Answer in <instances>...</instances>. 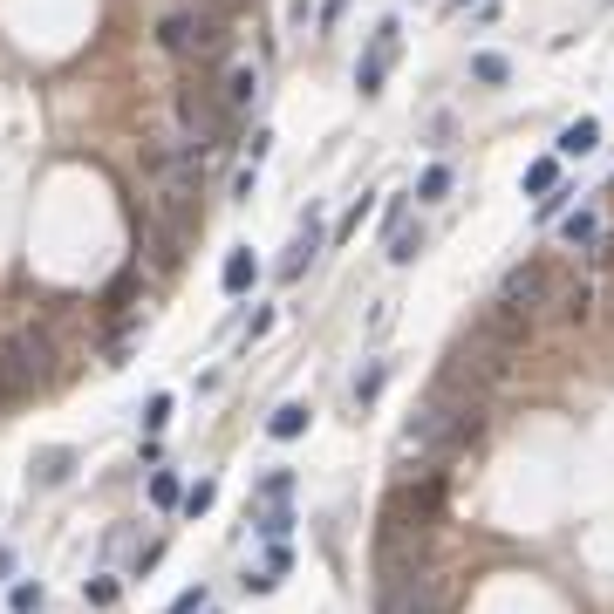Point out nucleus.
Wrapping results in <instances>:
<instances>
[{"instance_id":"nucleus-28","label":"nucleus","mask_w":614,"mask_h":614,"mask_svg":"<svg viewBox=\"0 0 614 614\" xmlns=\"http://www.w3.org/2000/svg\"><path fill=\"white\" fill-rule=\"evenodd\" d=\"M171 614H205V587H185V594L171 601Z\"/></svg>"},{"instance_id":"nucleus-9","label":"nucleus","mask_w":614,"mask_h":614,"mask_svg":"<svg viewBox=\"0 0 614 614\" xmlns=\"http://www.w3.org/2000/svg\"><path fill=\"white\" fill-rule=\"evenodd\" d=\"M253 96H260V69H253V62H232L226 82H219V103H226L232 116H246V110H253Z\"/></svg>"},{"instance_id":"nucleus-15","label":"nucleus","mask_w":614,"mask_h":614,"mask_svg":"<svg viewBox=\"0 0 614 614\" xmlns=\"http://www.w3.org/2000/svg\"><path fill=\"white\" fill-rule=\"evenodd\" d=\"M267 430H273V437H280V444H294V437H301V430H307V403H280V410H273V417H267Z\"/></svg>"},{"instance_id":"nucleus-19","label":"nucleus","mask_w":614,"mask_h":614,"mask_svg":"<svg viewBox=\"0 0 614 614\" xmlns=\"http://www.w3.org/2000/svg\"><path fill=\"white\" fill-rule=\"evenodd\" d=\"M560 185V157H533L526 164V192H553Z\"/></svg>"},{"instance_id":"nucleus-8","label":"nucleus","mask_w":614,"mask_h":614,"mask_svg":"<svg viewBox=\"0 0 614 614\" xmlns=\"http://www.w3.org/2000/svg\"><path fill=\"white\" fill-rule=\"evenodd\" d=\"M185 246H192V239H178V232L164 226L157 212H144V219H137V253L151 260V273H178V260H185Z\"/></svg>"},{"instance_id":"nucleus-32","label":"nucleus","mask_w":614,"mask_h":614,"mask_svg":"<svg viewBox=\"0 0 614 614\" xmlns=\"http://www.w3.org/2000/svg\"><path fill=\"white\" fill-rule=\"evenodd\" d=\"M464 7H471V0H464Z\"/></svg>"},{"instance_id":"nucleus-5","label":"nucleus","mask_w":614,"mask_h":614,"mask_svg":"<svg viewBox=\"0 0 614 614\" xmlns=\"http://www.w3.org/2000/svg\"><path fill=\"white\" fill-rule=\"evenodd\" d=\"M437 383H458V389H471V396H492L499 383H512V355L492 348V342H464Z\"/></svg>"},{"instance_id":"nucleus-14","label":"nucleus","mask_w":614,"mask_h":614,"mask_svg":"<svg viewBox=\"0 0 614 614\" xmlns=\"http://www.w3.org/2000/svg\"><path fill=\"white\" fill-rule=\"evenodd\" d=\"M594 144H601V116H580V123L560 130V157H587Z\"/></svg>"},{"instance_id":"nucleus-26","label":"nucleus","mask_w":614,"mask_h":614,"mask_svg":"<svg viewBox=\"0 0 614 614\" xmlns=\"http://www.w3.org/2000/svg\"><path fill=\"white\" fill-rule=\"evenodd\" d=\"M82 594H89V601H96V608H116V594H123V587H116V580L103 574V580H89V587H82Z\"/></svg>"},{"instance_id":"nucleus-12","label":"nucleus","mask_w":614,"mask_h":614,"mask_svg":"<svg viewBox=\"0 0 614 614\" xmlns=\"http://www.w3.org/2000/svg\"><path fill=\"white\" fill-rule=\"evenodd\" d=\"M560 239H567V246H574V253H594V246H601V239H608V226H601V212H594V205H580L574 219H567V226H560Z\"/></svg>"},{"instance_id":"nucleus-16","label":"nucleus","mask_w":614,"mask_h":614,"mask_svg":"<svg viewBox=\"0 0 614 614\" xmlns=\"http://www.w3.org/2000/svg\"><path fill=\"white\" fill-rule=\"evenodd\" d=\"M137 294H144V267H130V273H123L110 294H103V307H110V314H130V301H137Z\"/></svg>"},{"instance_id":"nucleus-20","label":"nucleus","mask_w":614,"mask_h":614,"mask_svg":"<svg viewBox=\"0 0 614 614\" xmlns=\"http://www.w3.org/2000/svg\"><path fill=\"white\" fill-rule=\"evenodd\" d=\"M314 246H321V226H307V232H301V246H294V253H287V260H280V273H287V280H294V273H301L307 260H314Z\"/></svg>"},{"instance_id":"nucleus-30","label":"nucleus","mask_w":614,"mask_h":614,"mask_svg":"<svg viewBox=\"0 0 614 614\" xmlns=\"http://www.w3.org/2000/svg\"><path fill=\"white\" fill-rule=\"evenodd\" d=\"M287 526H294V519H287V512H280V505H273L267 519H260V533H267V539H287Z\"/></svg>"},{"instance_id":"nucleus-11","label":"nucleus","mask_w":614,"mask_h":614,"mask_svg":"<svg viewBox=\"0 0 614 614\" xmlns=\"http://www.w3.org/2000/svg\"><path fill=\"white\" fill-rule=\"evenodd\" d=\"M389 62H396V21H389L383 35H376V48H369V62H362V96H376V89H383V76H389Z\"/></svg>"},{"instance_id":"nucleus-13","label":"nucleus","mask_w":614,"mask_h":614,"mask_svg":"<svg viewBox=\"0 0 614 614\" xmlns=\"http://www.w3.org/2000/svg\"><path fill=\"white\" fill-rule=\"evenodd\" d=\"M253 280H260V260H253V246H232L226 267H219V287H226V294H246Z\"/></svg>"},{"instance_id":"nucleus-18","label":"nucleus","mask_w":614,"mask_h":614,"mask_svg":"<svg viewBox=\"0 0 614 614\" xmlns=\"http://www.w3.org/2000/svg\"><path fill=\"white\" fill-rule=\"evenodd\" d=\"M7 608H14V614H41V608H48V594H41V580H14V594H7Z\"/></svg>"},{"instance_id":"nucleus-2","label":"nucleus","mask_w":614,"mask_h":614,"mask_svg":"<svg viewBox=\"0 0 614 614\" xmlns=\"http://www.w3.org/2000/svg\"><path fill=\"white\" fill-rule=\"evenodd\" d=\"M55 342L48 328H0V410H21L35 403L41 389L55 383Z\"/></svg>"},{"instance_id":"nucleus-29","label":"nucleus","mask_w":614,"mask_h":614,"mask_svg":"<svg viewBox=\"0 0 614 614\" xmlns=\"http://www.w3.org/2000/svg\"><path fill=\"white\" fill-rule=\"evenodd\" d=\"M376 389H383V362H376V369H362V376H355V396H362V403H369V396H376Z\"/></svg>"},{"instance_id":"nucleus-21","label":"nucleus","mask_w":614,"mask_h":614,"mask_svg":"<svg viewBox=\"0 0 614 614\" xmlns=\"http://www.w3.org/2000/svg\"><path fill=\"white\" fill-rule=\"evenodd\" d=\"M35 478H41V485H62V478H69V451H41Z\"/></svg>"},{"instance_id":"nucleus-10","label":"nucleus","mask_w":614,"mask_h":614,"mask_svg":"<svg viewBox=\"0 0 614 614\" xmlns=\"http://www.w3.org/2000/svg\"><path fill=\"white\" fill-rule=\"evenodd\" d=\"M553 314H560L567 328H587V321H594V287H587V280H560V294H553Z\"/></svg>"},{"instance_id":"nucleus-24","label":"nucleus","mask_w":614,"mask_h":614,"mask_svg":"<svg viewBox=\"0 0 614 614\" xmlns=\"http://www.w3.org/2000/svg\"><path fill=\"white\" fill-rule=\"evenodd\" d=\"M417 246H423V232H396V239H389V260H396V267H410V260H417Z\"/></svg>"},{"instance_id":"nucleus-31","label":"nucleus","mask_w":614,"mask_h":614,"mask_svg":"<svg viewBox=\"0 0 614 614\" xmlns=\"http://www.w3.org/2000/svg\"><path fill=\"white\" fill-rule=\"evenodd\" d=\"M260 492H267V499L280 505V499H287V492H294V478H287V471H273V478H267V485H260Z\"/></svg>"},{"instance_id":"nucleus-3","label":"nucleus","mask_w":614,"mask_h":614,"mask_svg":"<svg viewBox=\"0 0 614 614\" xmlns=\"http://www.w3.org/2000/svg\"><path fill=\"white\" fill-rule=\"evenodd\" d=\"M157 48L178 55V62L212 69V62H226V55H232V28L219 21V14H205V7H178V14L157 21Z\"/></svg>"},{"instance_id":"nucleus-4","label":"nucleus","mask_w":614,"mask_h":614,"mask_svg":"<svg viewBox=\"0 0 614 614\" xmlns=\"http://www.w3.org/2000/svg\"><path fill=\"white\" fill-rule=\"evenodd\" d=\"M178 123H185V137H192L198 151H226L232 130H239V116L219 103V82H205V76L178 82Z\"/></svg>"},{"instance_id":"nucleus-25","label":"nucleus","mask_w":614,"mask_h":614,"mask_svg":"<svg viewBox=\"0 0 614 614\" xmlns=\"http://www.w3.org/2000/svg\"><path fill=\"white\" fill-rule=\"evenodd\" d=\"M212 499H219V485H212V478H198L192 492H185V512L198 519V512H212Z\"/></svg>"},{"instance_id":"nucleus-33","label":"nucleus","mask_w":614,"mask_h":614,"mask_svg":"<svg viewBox=\"0 0 614 614\" xmlns=\"http://www.w3.org/2000/svg\"><path fill=\"white\" fill-rule=\"evenodd\" d=\"M205 614H212V608H205Z\"/></svg>"},{"instance_id":"nucleus-22","label":"nucleus","mask_w":614,"mask_h":614,"mask_svg":"<svg viewBox=\"0 0 614 614\" xmlns=\"http://www.w3.org/2000/svg\"><path fill=\"white\" fill-rule=\"evenodd\" d=\"M444 192H451V164H430L417 178V198H444Z\"/></svg>"},{"instance_id":"nucleus-1","label":"nucleus","mask_w":614,"mask_h":614,"mask_svg":"<svg viewBox=\"0 0 614 614\" xmlns=\"http://www.w3.org/2000/svg\"><path fill=\"white\" fill-rule=\"evenodd\" d=\"M485 423H492L485 417V396H471L458 383H437L423 396V410L403 423V451L423 464H451L458 451H471L485 437Z\"/></svg>"},{"instance_id":"nucleus-6","label":"nucleus","mask_w":614,"mask_h":614,"mask_svg":"<svg viewBox=\"0 0 614 614\" xmlns=\"http://www.w3.org/2000/svg\"><path fill=\"white\" fill-rule=\"evenodd\" d=\"M539 335V314L533 307H505V301H492L478 321H471V342H492V348H505V355H526V342Z\"/></svg>"},{"instance_id":"nucleus-7","label":"nucleus","mask_w":614,"mask_h":614,"mask_svg":"<svg viewBox=\"0 0 614 614\" xmlns=\"http://www.w3.org/2000/svg\"><path fill=\"white\" fill-rule=\"evenodd\" d=\"M560 280H567V273L553 267V260H519V267L499 280V301L505 307H533V314H539V307H553Z\"/></svg>"},{"instance_id":"nucleus-17","label":"nucleus","mask_w":614,"mask_h":614,"mask_svg":"<svg viewBox=\"0 0 614 614\" xmlns=\"http://www.w3.org/2000/svg\"><path fill=\"white\" fill-rule=\"evenodd\" d=\"M471 76L485 82V89H499V82L512 76V62H505V55H492V48H485V55H471Z\"/></svg>"},{"instance_id":"nucleus-27","label":"nucleus","mask_w":614,"mask_h":614,"mask_svg":"<svg viewBox=\"0 0 614 614\" xmlns=\"http://www.w3.org/2000/svg\"><path fill=\"white\" fill-rule=\"evenodd\" d=\"M164 423H171V396H151L144 403V430H164Z\"/></svg>"},{"instance_id":"nucleus-23","label":"nucleus","mask_w":614,"mask_h":614,"mask_svg":"<svg viewBox=\"0 0 614 614\" xmlns=\"http://www.w3.org/2000/svg\"><path fill=\"white\" fill-rule=\"evenodd\" d=\"M151 505H185V485H178L171 471H157L151 478Z\"/></svg>"}]
</instances>
